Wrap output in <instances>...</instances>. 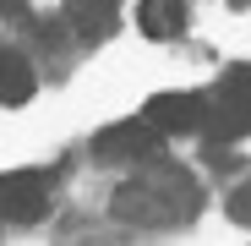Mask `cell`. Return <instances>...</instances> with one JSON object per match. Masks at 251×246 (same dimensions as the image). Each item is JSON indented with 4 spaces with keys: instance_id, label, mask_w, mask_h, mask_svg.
Segmentation results:
<instances>
[{
    "instance_id": "1",
    "label": "cell",
    "mask_w": 251,
    "mask_h": 246,
    "mask_svg": "<svg viewBox=\"0 0 251 246\" xmlns=\"http://www.w3.org/2000/svg\"><path fill=\"white\" fill-rule=\"evenodd\" d=\"M191 208H197V186L180 170H153L131 186H120L115 197V214L137 224H170V219H186Z\"/></svg>"
},
{
    "instance_id": "2",
    "label": "cell",
    "mask_w": 251,
    "mask_h": 246,
    "mask_svg": "<svg viewBox=\"0 0 251 246\" xmlns=\"http://www.w3.org/2000/svg\"><path fill=\"white\" fill-rule=\"evenodd\" d=\"M202 132L213 142H235L251 132V66H235L224 71V82L207 99V115H202Z\"/></svg>"
},
{
    "instance_id": "3",
    "label": "cell",
    "mask_w": 251,
    "mask_h": 246,
    "mask_svg": "<svg viewBox=\"0 0 251 246\" xmlns=\"http://www.w3.org/2000/svg\"><path fill=\"white\" fill-rule=\"evenodd\" d=\"M44 208H50V181L38 170H6L0 175V219L33 224V219H44Z\"/></svg>"
},
{
    "instance_id": "4",
    "label": "cell",
    "mask_w": 251,
    "mask_h": 246,
    "mask_svg": "<svg viewBox=\"0 0 251 246\" xmlns=\"http://www.w3.org/2000/svg\"><path fill=\"white\" fill-rule=\"evenodd\" d=\"M158 126L148 115H137V120H120V126H109V132H99V142H93V153L99 159H148L153 148H158Z\"/></svg>"
},
{
    "instance_id": "5",
    "label": "cell",
    "mask_w": 251,
    "mask_h": 246,
    "mask_svg": "<svg viewBox=\"0 0 251 246\" xmlns=\"http://www.w3.org/2000/svg\"><path fill=\"white\" fill-rule=\"evenodd\" d=\"M142 115L153 120L164 137H180V132H197V126H202L207 99H197V93H158V99H148Z\"/></svg>"
},
{
    "instance_id": "6",
    "label": "cell",
    "mask_w": 251,
    "mask_h": 246,
    "mask_svg": "<svg viewBox=\"0 0 251 246\" xmlns=\"http://www.w3.org/2000/svg\"><path fill=\"white\" fill-rule=\"evenodd\" d=\"M137 27L158 44H170V38L186 33V0H142L137 6Z\"/></svg>"
},
{
    "instance_id": "7",
    "label": "cell",
    "mask_w": 251,
    "mask_h": 246,
    "mask_svg": "<svg viewBox=\"0 0 251 246\" xmlns=\"http://www.w3.org/2000/svg\"><path fill=\"white\" fill-rule=\"evenodd\" d=\"M66 22H71L76 38L99 44V38L115 33V0H71V6H66Z\"/></svg>"
},
{
    "instance_id": "8",
    "label": "cell",
    "mask_w": 251,
    "mask_h": 246,
    "mask_svg": "<svg viewBox=\"0 0 251 246\" xmlns=\"http://www.w3.org/2000/svg\"><path fill=\"white\" fill-rule=\"evenodd\" d=\"M33 88H38V77H33V66H27V55H17V50H0V104H27L33 99Z\"/></svg>"
},
{
    "instance_id": "9",
    "label": "cell",
    "mask_w": 251,
    "mask_h": 246,
    "mask_svg": "<svg viewBox=\"0 0 251 246\" xmlns=\"http://www.w3.org/2000/svg\"><path fill=\"white\" fill-rule=\"evenodd\" d=\"M229 219H240V224H251V186H240V191H229Z\"/></svg>"
},
{
    "instance_id": "10",
    "label": "cell",
    "mask_w": 251,
    "mask_h": 246,
    "mask_svg": "<svg viewBox=\"0 0 251 246\" xmlns=\"http://www.w3.org/2000/svg\"><path fill=\"white\" fill-rule=\"evenodd\" d=\"M11 11H17V0H0V17H11Z\"/></svg>"
}]
</instances>
